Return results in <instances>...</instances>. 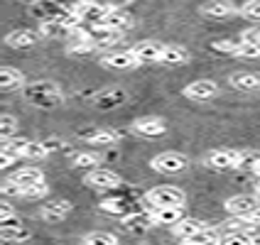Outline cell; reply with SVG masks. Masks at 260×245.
Instances as JSON below:
<instances>
[{
  "mask_svg": "<svg viewBox=\"0 0 260 245\" xmlns=\"http://www.w3.org/2000/svg\"><path fill=\"white\" fill-rule=\"evenodd\" d=\"M22 93H25V98L32 106L44 108V111H52V108L61 106V101H64L61 88L54 81H32V84H25Z\"/></svg>",
  "mask_w": 260,
  "mask_h": 245,
  "instance_id": "1",
  "label": "cell"
},
{
  "mask_svg": "<svg viewBox=\"0 0 260 245\" xmlns=\"http://www.w3.org/2000/svg\"><path fill=\"white\" fill-rule=\"evenodd\" d=\"M145 201L150 206H184L187 203V194L179 187L172 184H162V187H152L145 191Z\"/></svg>",
  "mask_w": 260,
  "mask_h": 245,
  "instance_id": "2",
  "label": "cell"
},
{
  "mask_svg": "<svg viewBox=\"0 0 260 245\" xmlns=\"http://www.w3.org/2000/svg\"><path fill=\"white\" fill-rule=\"evenodd\" d=\"M191 159L184 152H159L150 159V167L159 174H182L184 169H189Z\"/></svg>",
  "mask_w": 260,
  "mask_h": 245,
  "instance_id": "3",
  "label": "cell"
},
{
  "mask_svg": "<svg viewBox=\"0 0 260 245\" xmlns=\"http://www.w3.org/2000/svg\"><path fill=\"white\" fill-rule=\"evenodd\" d=\"M238 162H241V150H231V147H221V150H211L206 157H204V164L214 172H231V169H238Z\"/></svg>",
  "mask_w": 260,
  "mask_h": 245,
  "instance_id": "4",
  "label": "cell"
},
{
  "mask_svg": "<svg viewBox=\"0 0 260 245\" xmlns=\"http://www.w3.org/2000/svg\"><path fill=\"white\" fill-rule=\"evenodd\" d=\"M182 96L194 103L214 101L218 96V84L211 81V79H197V81H191V84H187V86L182 88Z\"/></svg>",
  "mask_w": 260,
  "mask_h": 245,
  "instance_id": "5",
  "label": "cell"
},
{
  "mask_svg": "<svg viewBox=\"0 0 260 245\" xmlns=\"http://www.w3.org/2000/svg\"><path fill=\"white\" fill-rule=\"evenodd\" d=\"M99 61H101V66L116 69V72H128V69H135L140 64L138 57L133 54V49H108L99 57Z\"/></svg>",
  "mask_w": 260,
  "mask_h": 245,
  "instance_id": "6",
  "label": "cell"
},
{
  "mask_svg": "<svg viewBox=\"0 0 260 245\" xmlns=\"http://www.w3.org/2000/svg\"><path fill=\"white\" fill-rule=\"evenodd\" d=\"M130 130L138 135V137H147V140H152V137H162L165 132H167V123L157 116H145V118H138V120H133V125Z\"/></svg>",
  "mask_w": 260,
  "mask_h": 245,
  "instance_id": "7",
  "label": "cell"
},
{
  "mask_svg": "<svg viewBox=\"0 0 260 245\" xmlns=\"http://www.w3.org/2000/svg\"><path fill=\"white\" fill-rule=\"evenodd\" d=\"M84 184L91 189H116L123 184V179H120V174H116L113 169L96 167V169H88V172L84 174Z\"/></svg>",
  "mask_w": 260,
  "mask_h": 245,
  "instance_id": "8",
  "label": "cell"
},
{
  "mask_svg": "<svg viewBox=\"0 0 260 245\" xmlns=\"http://www.w3.org/2000/svg\"><path fill=\"white\" fill-rule=\"evenodd\" d=\"M223 208L231 216H246L250 211L260 208V196L258 194H236V196H229L223 201Z\"/></svg>",
  "mask_w": 260,
  "mask_h": 245,
  "instance_id": "9",
  "label": "cell"
},
{
  "mask_svg": "<svg viewBox=\"0 0 260 245\" xmlns=\"http://www.w3.org/2000/svg\"><path fill=\"white\" fill-rule=\"evenodd\" d=\"M199 13L209 20H229L233 15H238V8L231 0H206L199 5Z\"/></svg>",
  "mask_w": 260,
  "mask_h": 245,
  "instance_id": "10",
  "label": "cell"
},
{
  "mask_svg": "<svg viewBox=\"0 0 260 245\" xmlns=\"http://www.w3.org/2000/svg\"><path fill=\"white\" fill-rule=\"evenodd\" d=\"M91 37H93V44H96L99 49H111V47H116V44L125 37V32L108 27V25H103V22H93Z\"/></svg>",
  "mask_w": 260,
  "mask_h": 245,
  "instance_id": "11",
  "label": "cell"
},
{
  "mask_svg": "<svg viewBox=\"0 0 260 245\" xmlns=\"http://www.w3.org/2000/svg\"><path fill=\"white\" fill-rule=\"evenodd\" d=\"M120 132L113 128H96V130H88L81 135V140L91 147H113V145L120 143Z\"/></svg>",
  "mask_w": 260,
  "mask_h": 245,
  "instance_id": "12",
  "label": "cell"
},
{
  "mask_svg": "<svg viewBox=\"0 0 260 245\" xmlns=\"http://www.w3.org/2000/svg\"><path fill=\"white\" fill-rule=\"evenodd\" d=\"M133 49V54L138 57L140 64H155L162 59V49H165V44L157 42V40H143V42H138L135 47H130Z\"/></svg>",
  "mask_w": 260,
  "mask_h": 245,
  "instance_id": "13",
  "label": "cell"
},
{
  "mask_svg": "<svg viewBox=\"0 0 260 245\" xmlns=\"http://www.w3.org/2000/svg\"><path fill=\"white\" fill-rule=\"evenodd\" d=\"M72 214V201L67 199H54V201H47L44 206H40V216L47 223H59Z\"/></svg>",
  "mask_w": 260,
  "mask_h": 245,
  "instance_id": "14",
  "label": "cell"
},
{
  "mask_svg": "<svg viewBox=\"0 0 260 245\" xmlns=\"http://www.w3.org/2000/svg\"><path fill=\"white\" fill-rule=\"evenodd\" d=\"M101 22L113 29H120V32H128V29L135 27V17L125 8H108V13H106Z\"/></svg>",
  "mask_w": 260,
  "mask_h": 245,
  "instance_id": "15",
  "label": "cell"
},
{
  "mask_svg": "<svg viewBox=\"0 0 260 245\" xmlns=\"http://www.w3.org/2000/svg\"><path fill=\"white\" fill-rule=\"evenodd\" d=\"M229 84L246 93H258L260 91V72H236L229 76Z\"/></svg>",
  "mask_w": 260,
  "mask_h": 245,
  "instance_id": "16",
  "label": "cell"
},
{
  "mask_svg": "<svg viewBox=\"0 0 260 245\" xmlns=\"http://www.w3.org/2000/svg\"><path fill=\"white\" fill-rule=\"evenodd\" d=\"M37 42H40V32H32V29H13L5 34V44L10 49H27Z\"/></svg>",
  "mask_w": 260,
  "mask_h": 245,
  "instance_id": "17",
  "label": "cell"
},
{
  "mask_svg": "<svg viewBox=\"0 0 260 245\" xmlns=\"http://www.w3.org/2000/svg\"><path fill=\"white\" fill-rule=\"evenodd\" d=\"M157 226H174L184 218V206H150Z\"/></svg>",
  "mask_w": 260,
  "mask_h": 245,
  "instance_id": "18",
  "label": "cell"
},
{
  "mask_svg": "<svg viewBox=\"0 0 260 245\" xmlns=\"http://www.w3.org/2000/svg\"><path fill=\"white\" fill-rule=\"evenodd\" d=\"M159 61L167 64V66H184L189 61V49L182 47V44H165Z\"/></svg>",
  "mask_w": 260,
  "mask_h": 245,
  "instance_id": "19",
  "label": "cell"
},
{
  "mask_svg": "<svg viewBox=\"0 0 260 245\" xmlns=\"http://www.w3.org/2000/svg\"><path fill=\"white\" fill-rule=\"evenodd\" d=\"M204 228H209V223L184 216L179 223H174V226H172V233H174V238H177V240H184V238H189V235H194V233L204 231Z\"/></svg>",
  "mask_w": 260,
  "mask_h": 245,
  "instance_id": "20",
  "label": "cell"
},
{
  "mask_svg": "<svg viewBox=\"0 0 260 245\" xmlns=\"http://www.w3.org/2000/svg\"><path fill=\"white\" fill-rule=\"evenodd\" d=\"M0 88L3 91H15V88H25V74L15 66H3L0 69Z\"/></svg>",
  "mask_w": 260,
  "mask_h": 245,
  "instance_id": "21",
  "label": "cell"
},
{
  "mask_svg": "<svg viewBox=\"0 0 260 245\" xmlns=\"http://www.w3.org/2000/svg\"><path fill=\"white\" fill-rule=\"evenodd\" d=\"M10 179L20 182L22 187L27 189V187H32V184H40V182H44V172H42V169H37V167H32V164H27V167L15 169V172L10 174Z\"/></svg>",
  "mask_w": 260,
  "mask_h": 245,
  "instance_id": "22",
  "label": "cell"
},
{
  "mask_svg": "<svg viewBox=\"0 0 260 245\" xmlns=\"http://www.w3.org/2000/svg\"><path fill=\"white\" fill-rule=\"evenodd\" d=\"M123 226H128L130 231H145V228H152L155 226V216H152V208L147 211H140V214H133V216H123Z\"/></svg>",
  "mask_w": 260,
  "mask_h": 245,
  "instance_id": "23",
  "label": "cell"
},
{
  "mask_svg": "<svg viewBox=\"0 0 260 245\" xmlns=\"http://www.w3.org/2000/svg\"><path fill=\"white\" fill-rule=\"evenodd\" d=\"M29 238L32 235L22 228V223L20 226H0V240L3 243H25Z\"/></svg>",
  "mask_w": 260,
  "mask_h": 245,
  "instance_id": "24",
  "label": "cell"
},
{
  "mask_svg": "<svg viewBox=\"0 0 260 245\" xmlns=\"http://www.w3.org/2000/svg\"><path fill=\"white\" fill-rule=\"evenodd\" d=\"M221 240V235H218L216 228H204V231L194 233V235H189V238H184V240H179V243L184 245H206V243H218Z\"/></svg>",
  "mask_w": 260,
  "mask_h": 245,
  "instance_id": "25",
  "label": "cell"
},
{
  "mask_svg": "<svg viewBox=\"0 0 260 245\" xmlns=\"http://www.w3.org/2000/svg\"><path fill=\"white\" fill-rule=\"evenodd\" d=\"M72 164H74V169L88 172V169L101 167V155H99V152H79V155L72 159Z\"/></svg>",
  "mask_w": 260,
  "mask_h": 245,
  "instance_id": "26",
  "label": "cell"
},
{
  "mask_svg": "<svg viewBox=\"0 0 260 245\" xmlns=\"http://www.w3.org/2000/svg\"><path fill=\"white\" fill-rule=\"evenodd\" d=\"M81 243L84 245H118V235L106 231H91L86 235H81Z\"/></svg>",
  "mask_w": 260,
  "mask_h": 245,
  "instance_id": "27",
  "label": "cell"
},
{
  "mask_svg": "<svg viewBox=\"0 0 260 245\" xmlns=\"http://www.w3.org/2000/svg\"><path fill=\"white\" fill-rule=\"evenodd\" d=\"M238 15L248 22H253V25H260V0H246L238 8Z\"/></svg>",
  "mask_w": 260,
  "mask_h": 245,
  "instance_id": "28",
  "label": "cell"
},
{
  "mask_svg": "<svg viewBox=\"0 0 260 245\" xmlns=\"http://www.w3.org/2000/svg\"><path fill=\"white\" fill-rule=\"evenodd\" d=\"M47 155H49V145H44V143H32V140H27L25 147H22V157L25 159H44Z\"/></svg>",
  "mask_w": 260,
  "mask_h": 245,
  "instance_id": "29",
  "label": "cell"
},
{
  "mask_svg": "<svg viewBox=\"0 0 260 245\" xmlns=\"http://www.w3.org/2000/svg\"><path fill=\"white\" fill-rule=\"evenodd\" d=\"M0 194H3V199H25V187L20 184V182H15V179H5L3 182V187H0Z\"/></svg>",
  "mask_w": 260,
  "mask_h": 245,
  "instance_id": "30",
  "label": "cell"
},
{
  "mask_svg": "<svg viewBox=\"0 0 260 245\" xmlns=\"http://www.w3.org/2000/svg\"><path fill=\"white\" fill-rule=\"evenodd\" d=\"M260 164V152L258 150H241V162H238V169H248V172H255V167Z\"/></svg>",
  "mask_w": 260,
  "mask_h": 245,
  "instance_id": "31",
  "label": "cell"
},
{
  "mask_svg": "<svg viewBox=\"0 0 260 245\" xmlns=\"http://www.w3.org/2000/svg\"><path fill=\"white\" fill-rule=\"evenodd\" d=\"M15 132H17V118L13 113H3L0 116V137L8 140V137H13Z\"/></svg>",
  "mask_w": 260,
  "mask_h": 245,
  "instance_id": "32",
  "label": "cell"
},
{
  "mask_svg": "<svg viewBox=\"0 0 260 245\" xmlns=\"http://www.w3.org/2000/svg\"><path fill=\"white\" fill-rule=\"evenodd\" d=\"M209 47L221 57H236V52H238V42H231V40H214Z\"/></svg>",
  "mask_w": 260,
  "mask_h": 245,
  "instance_id": "33",
  "label": "cell"
},
{
  "mask_svg": "<svg viewBox=\"0 0 260 245\" xmlns=\"http://www.w3.org/2000/svg\"><path fill=\"white\" fill-rule=\"evenodd\" d=\"M238 59H260V44L253 42H238V52H236Z\"/></svg>",
  "mask_w": 260,
  "mask_h": 245,
  "instance_id": "34",
  "label": "cell"
},
{
  "mask_svg": "<svg viewBox=\"0 0 260 245\" xmlns=\"http://www.w3.org/2000/svg\"><path fill=\"white\" fill-rule=\"evenodd\" d=\"M49 194V184L47 182H40V184H32V187H27L25 189V199H44Z\"/></svg>",
  "mask_w": 260,
  "mask_h": 245,
  "instance_id": "35",
  "label": "cell"
},
{
  "mask_svg": "<svg viewBox=\"0 0 260 245\" xmlns=\"http://www.w3.org/2000/svg\"><path fill=\"white\" fill-rule=\"evenodd\" d=\"M99 208H101L103 214H111V216H120V218L125 216V214H123V208H125V206H123L120 201H101Z\"/></svg>",
  "mask_w": 260,
  "mask_h": 245,
  "instance_id": "36",
  "label": "cell"
},
{
  "mask_svg": "<svg viewBox=\"0 0 260 245\" xmlns=\"http://www.w3.org/2000/svg\"><path fill=\"white\" fill-rule=\"evenodd\" d=\"M241 42L260 44V27H258V25H253V27L243 29V32H241Z\"/></svg>",
  "mask_w": 260,
  "mask_h": 245,
  "instance_id": "37",
  "label": "cell"
},
{
  "mask_svg": "<svg viewBox=\"0 0 260 245\" xmlns=\"http://www.w3.org/2000/svg\"><path fill=\"white\" fill-rule=\"evenodd\" d=\"M123 101H125V93H123V91H118V93H111L108 98H99V106H103V108H111V106L123 103Z\"/></svg>",
  "mask_w": 260,
  "mask_h": 245,
  "instance_id": "38",
  "label": "cell"
},
{
  "mask_svg": "<svg viewBox=\"0 0 260 245\" xmlns=\"http://www.w3.org/2000/svg\"><path fill=\"white\" fill-rule=\"evenodd\" d=\"M17 214H15V208H13V203L8 201H0V221H8V218H15Z\"/></svg>",
  "mask_w": 260,
  "mask_h": 245,
  "instance_id": "39",
  "label": "cell"
},
{
  "mask_svg": "<svg viewBox=\"0 0 260 245\" xmlns=\"http://www.w3.org/2000/svg\"><path fill=\"white\" fill-rule=\"evenodd\" d=\"M17 155H13V152H5V150H0V167L3 169H8V167H13L15 162H17Z\"/></svg>",
  "mask_w": 260,
  "mask_h": 245,
  "instance_id": "40",
  "label": "cell"
},
{
  "mask_svg": "<svg viewBox=\"0 0 260 245\" xmlns=\"http://www.w3.org/2000/svg\"><path fill=\"white\" fill-rule=\"evenodd\" d=\"M243 218L248 221V226H250L253 231H260V208H255V211H250V214H246Z\"/></svg>",
  "mask_w": 260,
  "mask_h": 245,
  "instance_id": "41",
  "label": "cell"
},
{
  "mask_svg": "<svg viewBox=\"0 0 260 245\" xmlns=\"http://www.w3.org/2000/svg\"><path fill=\"white\" fill-rule=\"evenodd\" d=\"M255 194H258V196H260V182H258V184H255Z\"/></svg>",
  "mask_w": 260,
  "mask_h": 245,
  "instance_id": "42",
  "label": "cell"
},
{
  "mask_svg": "<svg viewBox=\"0 0 260 245\" xmlns=\"http://www.w3.org/2000/svg\"><path fill=\"white\" fill-rule=\"evenodd\" d=\"M22 3H42V0H22Z\"/></svg>",
  "mask_w": 260,
  "mask_h": 245,
  "instance_id": "43",
  "label": "cell"
},
{
  "mask_svg": "<svg viewBox=\"0 0 260 245\" xmlns=\"http://www.w3.org/2000/svg\"><path fill=\"white\" fill-rule=\"evenodd\" d=\"M255 174H258V177H260V164H258V167H255Z\"/></svg>",
  "mask_w": 260,
  "mask_h": 245,
  "instance_id": "44",
  "label": "cell"
},
{
  "mask_svg": "<svg viewBox=\"0 0 260 245\" xmlns=\"http://www.w3.org/2000/svg\"><path fill=\"white\" fill-rule=\"evenodd\" d=\"M255 245H260V235H258V240H255Z\"/></svg>",
  "mask_w": 260,
  "mask_h": 245,
  "instance_id": "45",
  "label": "cell"
}]
</instances>
